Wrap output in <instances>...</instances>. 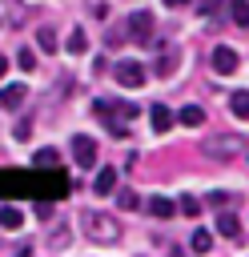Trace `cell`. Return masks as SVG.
Segmentation results:
<instances>
[{
    "mask_svg": "<svg viewBox=\"0 0 249 257\" xmlns=\"http://www.w3.org/2000/svg\"><path fill=\"white\" fill-rule=\"evenodd\" d=\"M80 225H84V237H88V241H96V245H112V241L120 237L116 217H108V213H84V217H80Z\"/></svg>",
    "mask_w": 249,
    "mask_h": 257,
    "instance_id": "6da1fadb",
    "label": "cell"
},
{
    "mask_svg": "<svg viewBox=\"0 0 249 257\" xmlns=\"http://www.w3.org/2000/svg\"><path fill=\"white\" fill-rule=\"evenodd\" d=\"M129 40H137L145 48H157V40H153V12L149 8H137L129 16Z\"/></svg>",
    "mask_w": 249,
    "mask_h": 257,
    "instance_id": "7a4b0ae2",
    "label": "cell"
},
{
    "mask_svg": "<svg viewBox=\"0 0 249 257\" xmlns=\"http://www.w3.org/2000/svg\"><path fill=\"white\" fill-rule=\"evenodd\" d=\"M112 76H116V84H120V88H141V84L149 80V72H145V64H141V60H120V64L112 68Z\"/></svg>",
    "mask_w": 249,
    "mask_h": 257,
    "instance_id": "3957f363",
    "label": "cell"
},
{
    "mask_svg": "<svg viewBox=\"0 0 249 257\" xmlns=\"http://www.w3.org/2000/svg\"><path fill=\"white\" fill-rule=\"evenodd\" d=\"M205 153H209V157L229 161V157H237V153H241V141H237L233 133H229V137H209V141H205Z\"/></svg>",
    "mask_w": 249,
    "mask_h": 257,
    "instance_id": "277c9868",
    "label": "cell"
},
{
    "mask_svg": "<svg viewBox=\"0 0 249 257\" xmlns=\"http://www.w3.org/2000/svg\"><path fill=\"white\" fill-rule=\"evenodd\" d=\"M72 161H76L80 169H92V161H96V141L84 137V133H76V137H72Z\"/></svg>",
    "mask_w": 249,
    "mask_h": 257,
    "instance_id": "5b68a950",
    "label": "cell"
},
{
    "mask_svg": "<svg viewBox=\"0 0 249 257\" xmlns=\"http://www.w3.org/2000/svg\"><path fill=\"white\" fill-rule=\"evenodd\" d=\"M209 60H213V72H221V76H229V72H237V52H233L229 44H217Z\"/></svg>",
    "mask_w": 249,
    "mask_h": 257,
    "instance_id": "8992f818",
    "label": "cell"
},
{
    "mask_svg": "<svg viewBox=\"0 0 249 257\" xmlns=\"http://www.w3.org/2000/svg\"><path fill=\"white\" fill-rule=\"evenodd\" d=\"M112 189H116V169H112V165H104V169L92 177V193H96V197H108Z\"/></svg>",
    "mask_w": 249,
    "mask_h": 257,
    "instance_id": "52a82bcc",
    "label": "cell"
},
{
    "mask_svg": "<svg viewBox=\"0 0 249 257\" xmlns=\"http://www.w3.org/2000/svg\"><path fill=\"white\" fill-rule=\"evenodd\" d=\"M24 96H28V88H24V84H8V88L0 92V104H4L8 112H16V108L24 104Z\"/></svg>",
    "mask_w": 249,
    "mask_h": 257,
    "instance_id": "ba28073f",
    "label": "cell"
},
{
    "mask_svg": "<svg viewBox=\"0 0 249 257\" xmlns=\"http://www.w3.org/2000/svg\"><path fill=\"white\" fill-rule=\"evenodd\" d=\"M149 120H153V128H157V133H169V128H173V112H169L165 104H153Z\"/></svg>",
    "mask_w": 249,
    "mask_h": 257,
    "instance_id": "9c48e42d",
    "label": "cell"
},
{
    "mask_svg": "<svg viewBox=\"0 0 249 257\" xmlns=\"http://www.w3.org/2000/svg\"><path fill=\"white\" fill-rule=\"evenodd\" d=\"M229 108H233V116H237V120H249V92H245V88H237V92L229 96Z\"/></svg>",
    "mask_w": 249,
    "mask_h": 257,
    "instance_id": "30bf717a",
    "label": "cell"
},
{
    "mask_svg": "<svg viewBox=\"0 0 249 257\" xmlns=\"http://www.w3.org/2000/svg\"><path fill=\"white\" fill-rule=\"evenodd\" d=\"M177 120H181L185 128H197V124H205V108H197V104H185Z\"/></svg>",
    "mask_w": 249,
    "mask_h": 257,
    "instance_id": "8fae6325",
    "label": "cell"
},
{
    "mask_svg": "<svg viewBox=\"0 0 249 257\" xmlns=\"http://www.w3.org/2000/svg\"><path fill=\"white\" fill-rule=\"evenodd\" d=\"M217 229H221V237H241V221L233 213H217Z\"/></svg>",
    "mask_w": 249,
    "mask_h": 257,
    "instance_id": "7c38bea8",
    "label": "cell"
},
{
    "mask_svg": "<svg viewBox=\"0 0 249 257\" xmlns=\"http://www.w3.org/2000/svg\"><path fill=\"white\" fill-rule=\"evenodd\" d=\"M0 225H4V229H20V225H24V213H20L16 205H0Z\"/></svg>",
    "mask_w": 249,
    "mask_h": 257,
    "instance_id": "4fadbf2b",
    "label": "cell"
},
{
    "mask_svg": "<svg viewBox=\"0 0 249 257\" xmlns=\"http://www.w3.org/2000/svg\"><path fill=\"white\" fill-rule=\"evenodd\" d=\"M64 48H68L72 56H80V52L88 48V40H84V28H72V32H68V40H64Z\"/></svg>",
    "mask_w": 249,
    "mask_h": 257,
    "instance_id": "5bb4252c",
    "label": "cell"
},
{
    "mask_svg": "<svg viewBox=\"0 0 249 257\" xmlns=\"http://www.w3.org/2000/svg\"><path fill=\"white\" fill-rule=\"evenodd\" d=\"M149 213H153V217H173L177 205H173L169 197H153V201H149Z\"/></svg>",
    "mask_w": 249,
    "mask_h": 257,
    "instance_id": "9a60e30c",
    "label": "cell"
},
{
    "mask_svg": "<svg viewBox=\"0 0 249 257\" xmlns=\"http://www.w3.org/2000/svg\"><path fill=\"white\" fill-rule=\"evenodd\" d=\"M189 245H193V253H209V249H213V233H209V229H197Z\"/></svg>",
    "mask_w": 249,
    "mask_h": 257,
    "instance_id": "2e32d148",
    "label": "cell"
},
{
    "mask_svg": "<svg viewBox=\"0 0 249 257\" xmlns=\"http://www.w3.org/2000/svg\"><path fill=\"white\" fill-rule=\"evenodd\" d=\"M36 44H40V52H56V32L52 28H40L36 32Z\"/></svg>",
    "mask_w": 249,
    "mask_h": 257,
    "instance_id": "e0dca14e",
    "label": "cell"
},
{
    "mask_svg": "<svg viewBox=\"0 0 249 257\" xmlns=\"http://www.w3.org/2000/svg\"><path fill=\"white\" fill-rule=\"evenodd\" d=\"M116 205H120V209H129V213H133V209H141V197H137V193H133V189H120V193H116Z\"/></svg>",
    "mask_w": 249,
    "mask_h": 257,
    "instance_id": "ac0fdd59",
    "label": "cell"
},
{
    "mask_svg": "<svg viewBox=\"0 0 249 257\" xmlns=\"http://www.w3.org/2000/svg\"><path fill=\"white\" fill-rule=\"evenodd\" d=\"M229 4H233V20L241 28H249V0H229Z\"/></svg>",
    "mask_w": 249,
    "mask_h": 257,
    "instance_id": "d6986e66",
    "label": "cell"
},
{
    "mask_svg": "<svg viewBox=\"0 0 249 257\" xmlns=\"http://www.w3.org/2000/svg\"><path fill=\"white\" fill-rule=\"evenodd\" d=\"M32 161L48 169V165H56V161H60V153H56V149H36V157H32Z\"/></svg>",
    "mask_w": 249,
    "mask_h": 257,
    "instance_id": "ffe728a7",
    "label": "cell"
},
{
    "mask_svg": "<svg viewBox=\"0 0 249 257\" xmlns=\"http://www.w3.org/2000/svg\"><path fill=\"white\" fill-rule=\"evenodd\" d=\"M177 209H181V213H185V217H197V213H201V201H193V197H189V193H185V197H181V201H177Z\"/></svg>",
    "mask_w": 249,
    "mask_h": 257,
    "instance_id": "44dd1931",
    "label": "cell"
},
{
    "mask_svg": "<svg viewBox=\"0 0 249 257\" xmlns=\"http://www.w3.org/2000/svg\"><path fill=\"white\" fill-rule=\"evenodd\" d=\"M173 64H177V52H165V56H161V64H157V76H169V72H173Z\"/></svg>",
    "mask_w": 249,
    "mask_h": 257,
    "instance_id": "7402d4cb",
    "label": "cell"
},
{
    "mask_svg": "<svg viewBox=\"0 0 249 257\" xmlns=\"http://www.w3.org/2000/svg\"><path fill=\"white\" fill-rule=\"evenodd\" d=\"M16 60H20V68H36V52H32V48H20Z\"/></svg>",
    "mask_w": 249,
    "mask_h": 257,
    "instance_id": "603a6c76",
    "label": "cell"
},
{
    "mask_svg": "<svg viewBox=\"0 0 249 257\" xmlns=\"http://www.w3.org/2000/svg\"><path fill=\"white\" fill-rule=\"evenodd\" d=\"M116 112H120L125 120H133V116H137V104H129V100H120V104H116Z\"/></svg>",
    "mask_w": 249,
    "mask_h": 257,
    "instance_id": "cb8c5ba5",
    "label": "cell"
},
{
    "mask_svg": "<svg viewBox=\"0 0 249 257\" xmlns=\"http://www.w3.org/2000/svg\"><path fill=\"white\" fill-rule=\"evenodd\" d=\"M28 133H32V124H28V120H20V124H16V133H12V137H16V141H28Z\"/></svg>",
    "mask_w": 249,
    "mask_h": 257,
    "instance_id": "d4e9b609",
    "label": "cell"
},
{
    "mask_svg": "<svg viewBox=\"0 0 249 257\" xmlns=\"http://www.w3.org/2000/svg\"><path fill=\"white\" fill-rule=\"evenodd\" d=\"M225 201H229V193H209V205H217V209H221Z\"/></svg>",
    "mask_w": 249,
    "mask_h": 257,
    "instance_id": "484cf974",
    "label": "cell"
},
{
    "mask_svg": "<svg viewBox=\"0 0 249 257\" xmlns=\"http://www.w3.org/2000/svg\"><path fill=\"white\" fill-rule=\"evenodd\" d=\"M165 4H169V8H185L189 0H165Z\"/></svg>",
    "mask_w": 249,
    "mask_h": 257,
    "instance_id": "4316f807",
    "label": "cell"
},
{
    "mask_svg": "<svg viewBox=\"0 0 249 257\" xmlns=\"http://www.w3.org/2000/svg\"><path fill=\"white\" fill-rule=\"evenodd\" d=\"M4 72H8V60H4V56H0V76H4Z\"/></svg>",
    "mask_w": 249,
    "mask_h": 257,
    "instance_id": "83f0119b",
    "label": "cell"
}]
</instances>
